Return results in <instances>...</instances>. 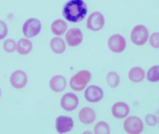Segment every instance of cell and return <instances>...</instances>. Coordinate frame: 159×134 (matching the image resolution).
<instances>
[{
	"label": "cell",
	"instance_id": "17",
	"mask_svg": "<svg viewBox=\"0 0 159 134\" xmlns=\"http://www.w3.org/2000/svg\"><path fill=\"white\" fill-rule=\"evenodd\" d=\"M145 71L139 67L132 68L128 73V78L133 83H140L145 78Z\"/></svg>",
	"mask_w": 159,
	"mask_h": 134
},
{
	"label": "cell",
	"instance_id": "25",
	"mask_svg": "<svg viewBox=\"0 0 159 134\" xmlns=\"http://www.w3.org/2000/svg\"><path fill=\"white\" fill-rule=\"evenodd\" d=\"M8 32V29L5 22L0 20V40L4 39Z\"/></svg>",
	"mask_w": 159,
	"mask_h": 134
},
{
	"label": "cell",
	"instance_id": "21",
	"mask_svg": "<svg viewBox=\"0 0 159 134\" xmlns=\"http://www.w3.org/2000/svg\"><path fill=\"white\" fill-rule=\"evenodd\" d=\"M94 132L96 134H109L110 133L109 126L105 121H100L95 126Z\"/></svg>",
	"mask_w": 159,
	"mask_h": 134
},
{
	"label": "cell",
	"instance_id": "16",
	"mask_svg": "<svg viewBox=\"0 0 159 134\" xmlns=\"http://www.w3.org/2000/svg\"><path fill=\"white\" fill-rule=\"evenodd\" d=\"M32 49V42L27 38H21L17 42L16 49L20 55H28L31 52Z\"/></svg>",
	"mask_w": 159,
	"mask_h": 134
},
{
	"label": "cell",
	"instance_id": "23",
	"mask_svg": "<svg viewBox=\"0 0 159 134\" xmlns=\"http://www.w3.org/2000/svg\"><path fill=\"white\" fill-rule=\"evenodd\" d=\"M3 48L7 53H13L16 49V42L13 39H7L3 42Z\"/></svg>",
	"mask_w": 159,
	"mask_h": 134
},
{
	"label": "cell",
	"instance_id": "7",
	"mask_svg": "<svg viewBox=\"0 0 159 134\" xmlns=\"http://www.w3.org/2000/svg\"><path fill=\"white\" fill-rule=\"evenodd\" d=\"M108 45L113 53H120L126 47V41L124 37L120 34H113L109 38Z\"/></svg>",
	"mask_w": 159,
	"mask_h": 134
},
{
	"label": "cell",
	"instance_id": "4",
	"mask_svg": "<svg viewBox=\"0 0 159 134\" xmlns=\"http://www.w3.org/2000/svg\"><path fill=\"white\" fill-rule=\"evenodd\" d=\"M41 27V23L39 20L31 18L24 23L22 31L27 38H32L37 36L40 32Z\"/></svg>",
	"mask_w": 159,
	"mask_h": 134
},
{
	"label": "cell",
	"instance_id": "24",
	"mask_svg": "<svg viewBox=\"0 0 159 134\" xmlns=\"http://www.w3.org/2000/svg\"><path fill=\"white\" fill-rule=\"evenodd\" d=\"M149 42L151 46L154 48L159 47V34L158 32H154L150 36Z\"/></svg>",
	"mask_w": 159,
	"mask_h": 134
},
{
	"label": "cell",
	"instance_id": "12",
	"mask_svg": "<svg viewBox=\"0 0 159 134\" xmlns=\"http://www.w3.org/2000/svg\"><path fill=\"white\" fill-rule=\"evenodd\" d=\"M104 96L102 88L97 85H90L84 92V97L90 102H98L100 101Z\"/></svg>",
	"mask_w": 159,
	"mask_h": 134
},
{
	"label": "cell",
	"instance_id": "15",
	"mask_svg": "<svg viewBox=\"0 0 159 134\" xmlns=\"http://www.w3.org/2000/svg\"><path fill=\"white\" fill-rule=\"evenodd\" d=\"M66 79L61 75H56L52 77L49 82L50 88L55 92H61L64 91L66 87Z\"/></svg>",
	"mask_w": 159,
	"mask_h": 134
},
{
	"label": "cell",
	"instance_id": "20",
	"mask_svg": "<svg viewBox=\"0 0 159 134\" xmlns=\"http://www.w3.org/2000/svg\"><path fill=\"white\" fill-rule=\"evenodd\" d=\"M107 81L109 87L111 88H116L120 83V76L115 72H110L107 74Z\"/></svg>",
	"mask_w": 159,
	"mask_h": 134
},
{
	"label": "cell",
	"instance_id": "13",
	"mask_svg": "<svg viewBox=\"0 0 159 134\" xmlns=\"http://www.w3.org/2000/svg\"><path fill=\"white\" fill-rule=\"evenodd\" d=\"M111 114L115 118L123 119L125 118L130 112L129 106L122 101L116 102L111 108Z\"/></svg>",
	"mask_w": 159,
	"mask_h": 134
},
{
	"label": "cell",
	"instance_id": "10",
	"mask_svg": "<svg viewBox=\"0 0 159 134\" xmlns=\"http://www.w3.org/2000/svg\"><path fill=\"white\" fill-rule=\"evenodd\" d=\"M10 82L11 84L15 88L22 89L27 83V75L24 71L17 70L12 74L10 78Z\"/></svg>",
	"mask_w": 159,
	"mask_h": 134
},
{
	"label": "cell",
	"instance_id": "3",
	"mask_svg": "<svg viewBox=\"0 0 159 134\" xmlns=\"http://www.w3.org/2000/svg\"><path fill=\"white\" fill-rule=\"evenodd\" d=\"M149 36L147 28L143 25L135 26L132 30L131 39L133 43L136 45L142 46L146 43Z\"/></svg>",
	"mask_w": 159,
	"mask_h": 134
},
{
	"label": "cell",
	"instance_id": "14",
	"mask_svg": "<svg viewBox=\"0 0 159 134\" xmlns=\"http://www.w3.org/2000/svg\"><path fill=\"white\" fill-rule=\"evenodd\" d=\"M96 115L94 111L90 107L83 108L79 114L80 121L84 124L92 123L95 120Z\"/></svg>",
	"mask_w": 159,
	"mask_h": 134
},
{
	"label": "cell",
	"instance_id": "22",
	"mask_svg": "<svg viewBox=\"0 0 159 134\" xmlns=\"http://www.w3.org/2000/svg\"><path fill=\"white\" fill-rule=\"evenodd\" d=\"M159 66L151 67L147 73V79L151 83H156L159 80Z\"/></svg>",
	"mask_w": 159,
	"mask_h": 134
},
{
	"label": "cell",
	"instance_id": "19",
	"mask_svg": "<svg viewBox=\"0 0 159 134\" xmlns=\"http://www.w3.org/2000/svg\"><path fill=\"white\" fill-rule=\"evenodd\" d=\"M50 47L52 51L57 54H62L66 49L65 42L59 37L52 38L50 42Z\"/></svg>",
	"mask_w": 159,
	"mask_h": 134
},
{
	"label": "cell",
	"instance_id": "5",
	"mask_svg": "<svg viewBox=\"0 0 159 134\" xmlns=\"http://www.w3.org/2000/svg\"><path fill=\"white\" fill-rule=\"evenodd\" d=\"M125 130L129 134H139L143 131L144 125L142 120L136 116H129L123 123Z\"/></svg>",
	"mask_w": 159,
	"mask_h": 134
},
{
	"label": "cell",
	"instance_id": "18",
	"mask_svg": "<svg viewBox=\"0 0 159 134\" xmlns=\"http://www.w3.org/2000/svg\"><path fill=\"white\" fill-rule=\"evenodd\" d=\"M67 29V24L65 20H57L51 25V30L53 33L57 36L63 35Z\"/></svg>",
	"mask_w": 159,
	"mask_h": 134
},
{
	"label": "cell",
	"instance_id": "1",
	"mask_svg": "<svg viewBox=\"0 0 159 134\" xmlns=\"http://www.w3.org/2000/svg\"><path fill=\"white\" fill-rule=\"evenodd\" d=\"M87 13V5L83 0H70L63 8L64 17L68 21L74 23L83 20Z\"/></svg>",
	"mask_w": 159,
	"mask_h": 134
},
{
	"label": "cell",
	"instance_id": "9",
	"mask_svg": "<svg viewBox=\"0 0 159 134\" xmlns=\"http://www.w3.org/2000/svg\"><path fill=\"white\" fill-rule=\"evenodd\" d=\"M73 126L74 122L72 118L69 116L60 115L56 120V129L60 134L70 132Z\"/></svg>",
	"mask_w": 159,
	"mask_h": 134
},
{
	"label": "cell",
	"instance_id": "27",
	"mask_svg": "<svg viewBox=\"0 0 159 134\" xmlns=\"http://www.w3.org/2000/svg\"><path fill=\"white\" fill-rule=\"evenodd\" d=\"M1 90L0 89V97H1Z\"/></svg>",
	"mask_w": 159,
	"mask_h": 134
},
{
	"label": "cell",
	"instance_id": "2",
	"mask_svg": "<svg viewBox=\"0 0 159 134\" xmlns=\"http://www.w3.org/2000/svg\"><path fill=\"white\" fill-rule=\"evenodd\" d=\"M91 74L90 72L86 70H82L72 76L70 81V85L74 91H82L91 81Z\"/></svg>",
	"mask_w": 159,
	"mask_h": 134
},
{
	"label": "cell",
	"instance_id": "11",
	"mask_svg": "<svg viewBox=\"0 0 159 134\" xmlns=\"http://www.w3.org/2000/svg\"><path fill=\"white\" fill-rule=\"evenodd\" d=\"M83 34L78 28H71L66 34V40L69 46L76 47L80 45L83 41Z\"/></svg>",
	"mask_w": 159,
	"mask_h": 134
},
{
	"label": "cell",
	"instance_id": "6",
	"mask_svg": "<svg viewBox=\"0 0 159 134\" xmlns=\"http://www.w3.org/2000/svg\"><path fill=\"white\" fill-rule=\"evenodd\" d=\"M104 16L99 12H94L91 14L86 22V27L88 29L97 32L103 29L105 25Z\"/></svg>",
	"mask_w": 159,
	"mask_h": 134
},
{
	"label": "cell",
	"instance_id": "8",
	"mask_svg": "<svg viewBox=\"0 0 159 134\" xmlns=\"http://www.w3.org/2000/svg\"><path fill=\"white\" fill-rule=\"evenodd\" d=\"M79 104V99L74 93H67L63 95L60 100L62 108L66 111L75 110Z\"/></svg>",
	"mask_w": 159,
	"mask_h": 134
},
{
	"label": "cell",
	"instance_id": "26",
	"mask_svg": "<svg viewBox=\"0 0 159 134\" xmlns=\"http://www.w3.org/2000/svg\"><path fill=\"white\" fill-rule=\"evenodd\" d=\"M147 124L151 126H153L157 124V119L155 115L152 114H148L147 115L145 118Z\"/></svg>",
	"mask_w": 159,
	"mask_h": 134
}]
</instances>
